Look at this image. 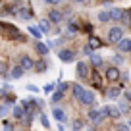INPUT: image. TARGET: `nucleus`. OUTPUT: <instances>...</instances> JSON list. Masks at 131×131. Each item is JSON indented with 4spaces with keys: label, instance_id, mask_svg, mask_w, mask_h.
Returning <instances> with one entry per match:
<instances>
[{
    "label": "nucleus",
    "instance_id": "nucleus-39",
    "mask_svg": "<svg viewBox=\"0 0 131 131\" xmlns=\"http://www.w3.org/2000/svg\"><path fill=\"white\" fill-rule=\"evenodd\" d=\"M89 131H96V129H94V127H89Z\"/></svg>",
    "mask_w": 131,
    "mask_h": 131
},
{
    "label": "nucleus",
    "instance_id": "nucleus-27",
    "mask_svg": "<svg viewBox=\"0 0 131 131\" xmlns=\"http://www.w3.org/2000/svg\"><path fill=\"white\" fill-rule=\"evenodd\" d=\"M35 70H37V71H45L46 70V64H45V62H37V64H35Z\"/></svg>",
    "mask_w": 131,
    "mask_h": 131
},
{
    "label": "nucleus",
    "instance_id": "nucleus-40",
    "mask_svg": "<svg viewBox=\"0 0 131 131\" xmlns=\"http://www.w3.org/2000/svg\"><path fill=\"white\" fill-rule=\"evenodd\" d=\"M129 127H131V122H129Z\"/></svg>",
    "mask_w": 131,
    "mask_h": 131
},
{
    "label": "nucleus",
    "instance_id": "nucleus-13",
    "mask_svg": "<svg viewBox=\"0 0 131 131\" xmlns=\"http://www.w3.org/2000/svg\"><path fill=\"white\" fill-rule=\"evenodd\" d=\"M119 114H122V112H119V108H118V106H108V116H110V118L118 119V118H119Z\"/></svg>",
    "mask_w": 131,
    "mask_h": 131
},
{
    "label": "nucleus",
    "instance_id": "nucleus-11",
    "mask_svg": "<svg viewBox=\"0 0 131 131\" xmlns=\"http://www.w3.org/2000/svg\"><path fill=\"white\" fill-rule=\"evenodd\" d=\"M52 114H54V118H56L58 122H66V112L62 110V108H54Z\"/></svg>",
    "mask_w": 131,
    "mask_h": 131
},
{
    "label": "nucleus",
    "instance_id": "nucleus-2",
    "mask_svg": "<svg viewBox=\"0 0 131 131\" xmlns=\"http://www.w3.org/2000/svg\"><path fill=\"white\" fill-rule=\"evenodd\" d=\"M89 119L93 123H102L104 114H102V112H98V110H89Z\"/></svg>",
    "mask_w": 131,
    "mask_h": 131
},
{
    "label": "nucleus",
    "instance_id": "nucleus-25",
    "mask_svg": "<svg viewBox=\"0 0 131 131\" xmlns=\"http://www.w3.org/2000/svg\"><path fill=\"white\" fill-rule=\"evenodd\" d=\"M89 45H91V48H98V46H102V42L98 41L96 37H91V41H89Z\"/></svg>",
    "mask_w": 131,
    "mask_h": 131
},
{
    "label": "nucleus",
    "instance_id": "nucleus-36",
    "mask_svg": "<svg viewBox=\"0 0 131 131\" xmlns=\"http://www.w3.org/2000/svg\"><path fill=\"white\" fill-rule=\"evenodd\" d=\"M4 131H14V129H12V125H10V123L4 122Z\"/></svg>",
    "mask_w": 131,
    "mask_h": 131
},
{
    "label": "nucleus",
    "instance_id": "nucleus-22",
    "mask_svg": "<svg viewBox=\"0 0 131 131\" xmlns=\"http://www.w3.org/2000/svg\"><path fill=\"white\" fill-rule=\"evenodd\" d=\"M37 50H39V52H41V54H48V45H45V42H37Z\"/></svg>",
    "mask_w": 131,
    "mask_h": 131
},
{
    "label": "nucleus",
    "instance_id": "nucleus-15",
    "mask_svg": "<svg viewBox=\"0 0 131 131\" xmlns=\"http://www.w3.org/2000/svg\"><path fill=\"white\" fill-rule=\"evenodd\" d=\"M112 19H116V21H119V19H123L125 17V12H122V10H112Z\"/></svg>",
    "mask_w": 131,
    "mask_h": 131
},
{
    "label": "nucleus",
    "instance_id": "nucleus-7",
    "mask_svg": "<svg viewBox=\"0 0 131 131\" xmlns=\"http://www.w3.org/2000/svg\"><path fill=\"white\" fill-rule=\"evenodd\" d=\"M19 66L23 68V70H31V68H35V62H33L29 56H21V60H19Z\"/></svg>",
    "mask_w": 131,
    "mask_h": 131
},
{
    "label": "nucleus",
    "instance_id": "nucleus-31",
    "mask_svg": "<svg viewBox=\"0 0 131 131\" xmlns=\"http://www.w3.org/2000/svg\"><path fill=\"white\" fill-rule=\"evenodd\" d=\"M8 112H10L8 106H2V108H0V116H2V118H4V116H8Z\"/></svg>",
    "mask_w": 131,
    "mask_h": 131
},
{
    "label": "nucleus",
    "instance_id": "nucleus-32",
    "mask_svg": "<svg viewBox=\"0 0 131 131\" xmlns=\"http://www.w3.org/2000/svg\"><path fill=\"white\" fill-rule=\"evenodd\" d=\"M52 91H54V85H52V83H48V85L45 87V93H46V94H50Z\"/></svg>",
    "mask_w": 131,
    "mask_h": 131
},
{
    "label": "nucleus",
    "instance_id": "nucleus-19",
    "mask_svg": "<svg viewBox=\"0 0 131 131\" xmlns=\"http://www.w3.org/2000/svg\"><path fill=\"white\" fill-rule=\"evenodd\" d=\"M98 19H100V21H110L112 19V14L102 10V12H98Z\"/></svg>",
    "mask_w": 131,
    "mask_h": 131
},
{
    "label": "nucleus",
    "instance_id": "nucleus-5",
    "mask_svg": "<svg viewBox=\"0 0 131 131\" xmlns=\"http://www.w3.org/2000/svg\"><path fill=\"white\" fill-rule=\"evenodd\" d=\"M58 58H60L62 62H73V52H71V50H60V52H58Z\"/></svg>",
    "mask_w": 131,
    "mask_h": 131
},
{
    "label": "nucleus",
    "instance_id": "nucleus-29",
    "mask_svg": "<svg viewBox=\"0 0 131 131\" xmlns=\"http://www.w3.org/2000/svg\"><path fill=\"white\" fill-rule=\"evenodd\" d=\"M41 123H42L45 127H50V122H48V118H46L45 114H41Z\"/></svg>",
    "mask_w": 131,
    "mask_h": 131
},
{
    "label": "nucleus",
    "instance_id": "nucleus-14",
    "mask_svg": "<svg viewBox=\"0 0 131 131\" xmlns=\"http://www.w3.org/2000/svg\"><path fill=\"white\" fill-rule=\"evenodd\" d=\"M14 116H16L17 119H23V116H25V108H23V106H14Z\"/></svg>",
    "mask_w": 131,
    "mask_h": 131
},
{
    "label": "nucleus",
    "instance_id": "nucleus-4",
    "mask_svg": "<svg viewBox=\"0 0 131 131\" xmlns=\"http://www.w3.org/2000/svg\"><path fill=\"white\" fill-rule=\"evenodd\" d=\"M77 75L83 77V79L89 77V66H87L85 62H79V64H77Z\"/></svg>",
    "mask_w": 131,
    "mask_h": 131
},
{
    "label": "nucleus",
    "instance_id": "nucleus-30",
    "mask_svg": "<svg viewBox=\"0 0 131 131\" xmlns=\"http://www.w3.org/2000/svg\"><path fill=\"white\" fill-rule=\"evenodd\" d=\"M68 33H77V23H70V27H68Z\"/></svg>",
    "mask_w": 131,
    "mask_h": 131
},
{
    "label": "nucleus",
    "instance_id": "nucleus-24",
    "mask_svg": "<svg viewBox=\"0 0 131 131\" xmlns=\"http://www.w3.org/2000/svg\"><path fill=\"white\" fill-rule=\"evenodd\" d=\"M91 64L93 66H102V58L96 56V54H93V56H91Z\"/></svg>",
    "mask_w": 131,
    "mask_h": 131
},
{
    "label": "nucleus",
    "instance_id": "nucleus-34",
    "mask_svg": "<svg viewBox=\"0 0 131 131\" xmlns=\"http://www.w3.org/2000/svg\"><path fill=\"white\" fill-rule=\"evenodd\" d=\"M68 87H70V85H68V83H60V87H58V91H60V93H64V91L68 89Z\"/></svg>",
    "mask_w": 131,
    "mask_h": 131
},
{
    "label": "nucleus",
    "instance_id": "nucleus-38",
    "mask_svg": "<svg viewBox=\"0 0 131 131\" xmlns=\"http://www.w3.org/2000/svg\"><path fill=\"white\" fill-rule=\"evenodd\" d=\"M58 131H66V129H64V127H58Z\"/></svg>",
    "mask_w": 131,
    "mask_h": 131
},
{
    "label": "nucleus",
    "instance_id": "nucleus-17",
    "mask_svg": "<svg viewBox=\"0 0 131 131\" xmlns=\"http://www.w3.org/2000/svg\"><path fill=\"white\" fill-rule=\"evenodd\" d=\"M39 29H41L42 33H48L50 31V21L48 19H42L41 23H39Z\"/></svg>",
    "mask_w": 131,
    "mask_h": 131
},
{
    "label": "nucleus",
    "instance_id": "nucleus-28",
    "mask_svg": "<svg viewBox=\"0 0 131 131\" xmlns=\"http://www.w3.org/2000/svg\"><path fill=\"white\" fill-rule=\"evenodd\" d=\"M64 98V93H60V91H56V93L52 94V102H58V100H62Z\"/></svg>",
    "mask_w": 131,
    "mask_h": 131
},
{
    "label": "nucleus",
    "instance_id": "nucleus-26",
    "mask_svg": "<svg viewBox=\"0 0 131 131\" xmlns=\"http://www.w3.org/2000/svg\"><path fill=\"white\" fill-rule=\"evenodd\" d=\"M6 71H8V64L6 60H0V75H6Z\"/></svg>",
    "mask_w": 131,
    "mask_h": 131
},
{
    "label": "nucleus",
    "instance_id": "nucleus-33",
    "mask_svg": "<svg viewBox=\"0 0 131 131\" xmlns=\"http://www.w3.org/2000/svg\"><path fill=\"white\" fill-rule=\"evenodd\" d=\"M79 129H81V122L75 119V122H73V131H79Z\"/></svg>",
    "mask_w": 131,
    "mask_h": 131
},
{
    "label": "nucleus",
    "instance_id": "nucleus-23",
    "mask_svg": "<svg viewBox=\"0 0 131 131\" xmlns=\"http://www.w3.org/2000/svg\"><path fill=\"white\" fill-rule=\"evenodd\" d=\"M118 108H119V112H129V100H127V98H125V100H122Z\"/></svg>",
    "mask_w": 131,
    "mask_h": 131
},
{
    "label": "nucleus",
    "instance_id": "nucleus-20",
    "mask_svg": "<svg viewBox=\"0 0 131 131\" xmlns=\"http://www.w3.org/2000/svg\"><path fill=\"white\" fill-rule=\"evenodd\" d=\"M29 33H31L33 37H37V39H41L42 37V31L39 27H35V25H33V27H29Z\"/></svg>",
    "mask_w": 131,
    "mask_h": 131
},
{
    "label": "nucleus",
    "instance_id": "nucleus-1",
    "mask_svg": "<svg viewBox=\"0 0 131 131\" xmlns=\"http://www.w3.org/2000/svg\"><path fill=\"white\" fill-rule=\"evenodd\" d=\"M108 41L110 42H122L123 41V29L122 27H112L110 29V33H108Z\"/></svg>",
    "mask_w": 131,
    "mask_h": 131
},
{
    "label": "nucleus",
    "instance_id": "nucleus-10",
    "mask_svg": "<svg viewBox=\"0 0 131 131\" xmlns=\"http://www.w3.org/2000/svg\"><path fill=\"white\" fill-rule=\"evenodd\" d=\"M48 19L54 21V23H60V21H62V12H58V10H52V12H50V16H48Z\"/></svg>",
    "mask_w": 131,
    "mask_h": 131
},
{
    "label": "nucleus",
    "instance_id": "nucleus-18",
    "mask_svg": "<svg viewBox=\"0 0 131 131\" xmlns=\"http://www.w3.org/2000/svg\"><path fill=\"white\" fill-rule=\"evenodd\" d=\"M19 16H21V19H31L33 12H31V10H27V8H23V10H19Z\"/></svg>",
    "mask_w": 131,
    "mask_h": 131
},
{
    "label": "nucleus",
    "instance_id": "nucleus-3",
    "mask_svg": "<svg viewBox=\"0 0 131 131\" xmlns=\"http://www.w3.org/2000/svg\"><path fill=\"white\" fill-rule=\"evenodd\" d=\"M106 79L108 81H118L119 79V70L118 68H108L106 70Z\"/></svg>",
    "mask_w": 131,
    "mask_h": 131
},
{
    "label": "nucleus",
    "instance_id": "nucleus-37",
    "mask_svg": "<svg viewBox=\"0 0 131 131\" xmlns=\"http://www.w3.org/2000/svg\"><path fill=\"white\" fill-rule=\"evenodd\" d=\"M112 60H114L116 64H119V62H122V56H114V58H112Z\"/></svg>",
    "mask_w": 131,
    "mask_h": 131
},
{
    "label": "nucleus",
    "instance_id": "nucleus-6",
    "mask_svg": "<svg viewBox=\"0 0 131 131\" xmlns=\"http://www.w3.org/2000/svg\"><path fill=\"white\" fill-rule=\"evenodd\" d=\"M81 102H83V104H87V106L94 104V93H93V91H85V93H83Z\"/></svg>",
    "mask_w": 131,
    "mask_h": 131
},
{
    "label": "nucleus",
    "instance_id": "nucleus-12",
    "mask_svg": "<svg viewBox=\"0 0 131 131\" xmlns=\"http://www.w3.org/2000/svg\"><path fill=\"white\" fill-rule=\"evenodd\" d=\"M108 98H118L119 94H122V89L119 87H112V89H108Z\"/></svg>",
    "mask_w": 131,
    "mask_h": 131
},
{
    "label": "nucleus",
    "instance_id": "nucleus-35",
    "mask_svg": "<svg viewBox=\"0 0 131 131\" xmlns=\"http://www.w3.org/2000/svg\"><path fill=\"white\" fill-rule=\"evenodd\" d=\"M27 91H31V93H37V87H35V85H27Z\"/></svg>",
    "mask_w": 131,
    "mask_h": 131
},
{
    "label": "nucleus",
    "instance_id": "nucleus-8",
    "mask_svg": "<svg viewBox=\"0 0 131 131\" xmlns=\"http://www.w3.org/2000/svg\"><path fill=\"white\" fill-rule=\"evenodd\" d=\"M118 48L122 50V52H131V41L129 39H123V41L118 45Z\"/></svg>",
    "mask_w": 131,
    "mask_h": 131
},
{
    "label": "nucleus",
    "instance_id": "nucleus-9",
    "mask_svg": "<svg viewBox=\"0 0 131 131\" xmlns=\"http://www.w3.org/2000/svg\"><path fill=\"white\" fill-rule=\"evenodd\" d=\"M23 68H21V66H16V68H14L12 71H10V77H14V79H19L21 75H23Z\"/></svg>",
    "mask_w": 131,
    "mask_h": 131
},
{
    "label": "nucleus",
    "instance_id": "nucleus-16",
    "mask_svg": "<svg viewBox=\"0 0 131 131\" xmlns=\"http://www.w3.org/2000/svg\"><path fill=\"white\" fill-rule=\"evenodd\" d=\"M83 93H85V89H83L81 85H73V94H75V98H79V100H81V98H83Z\"/></svg>",
    "mask_w": 131,
    "mask_h": 131
},
{
    "label": "nucleus",
    "instance_id": "nucleus-21",
    "mask_svg": "<svg viewBox=\"0 0 131 131\" xmlns=\"http://www.w3.org/2000/svg\"><path fill=\"white\" fill-rule=\"evenodd\" d=\"M91 77H93V83H94V87H100L102 85V79H100V73H91Z\"/></svg>",
    "mask_w": 131,
    "mask_h": 131
}]
</instances>
